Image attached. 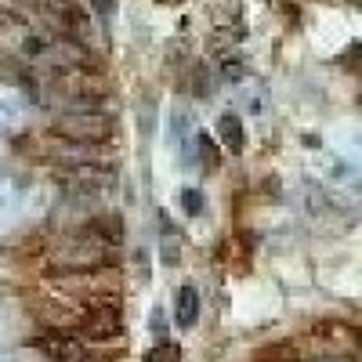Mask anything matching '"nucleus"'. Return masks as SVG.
<instances>
[{
    "label": "nucleus",
    "instance_id": "nucleus-1",
    "mask_svg": "<svg viewBox=\"0 0 362 362\" xmlns=\"http://www.w3.org/2000/svg\"><path fill=\"white\" fill-rule=\"evenodd\" d=\"M73 337L83 344H112L124 337V305H87L73 315Z\"/></svg>",
    "mask_w": 362,
    "mask_h": 362
},
{
    "label": "nucleus",
    "instance_id": "nucleus-2",
    "mask_svg": "<svg viewBox=\"0 0 362 362\" xmlns=\"http://www.w3.org/2000/svg\"><path fill=\"white\" fill-rule=\"evenodd\" d=\"M51 138L69 141V145H102L112 138V119L98 109H80V112H62L51 124Z\"/></svg>",
    "mask_w": 362,
    "mask_h": 362
},
{
    "label": "nucleus",
    "instance_id": "nucleus-3",
    "mask_svg": "<svg viewBox=\"0 0 362 362\" xmlns=\"http://www.w3.org/2000/svg\"><path fill=\"white\" fill-rule=\"evenodd\" d=\"M312 334H315L319 341H326V344H344V348L358 344V326H348V322H337V319H322V322H315V326H312Z\"/></svg>",
    "mask_w": 362,
    "mask_h": 362
},
{
    "label": "nucleus",
    "instance_id": "nucleus-4",
    "mask_svg": "<svg viewBox=\"0 0 362 362\" xmlns=\"http://www.w3.org/2000/svg\"><path fill=\"white\" fill-rule=\"evenodd\" d=\"M254 362H305V355H300V348L293 341H272V344L257 348Z\"/></svg>",
    "mask_w": 362,
    "mask_h": 362
},
{
    "label": "nucleus",
    "instance_id": "nucleus-5",
    "mask_svg": "<svg viewBox=\"0 0 362 362\" xmlns=\"http://www.w3.org/2000/svg\"><path fill=\"white\" fill-rule=\"evenodd\" d=\"M196 315H199V297H196V290H192V286H181V290H177V300H174V319H177V326H192Z\"/></svg>",
    "mask_w": 362,
    "mask_h": 362
},
{
    "label": "nucleus",
    "instance_id": "nucleus-6",
    "mask_svg": "<svg viewBox=\"0 0 362 362\" xmlns=\"http://www.w3.org/2000/svg\"><path fill=\"white\" fill-rule=\"evenodd\" d=\"M218 131H221V138L228 141L232 153H239V148H243V127H239V119H235V116H221Z\"/></svg>",
    "mask_w": 362,
    "mask_h": 362
},
{
    "label": "nucleus",
    "instance_id": "nucleus-7",
    "mask_svg": "<svg viewBox=\"0 0 362 362\" xmlns=\"http://www.w3.org/2000/svg\"><path fill=\"white\" fill-rule=\"evenodd\" d=\"M145 362H181V348L170 344V341H163V344L145 351Z\"/></svg>",
    "mask_w": 362,
    "mask_h": 362
},
{
    "label": "nucleus",
    "instance_id": "nucleus-8",
    "mask_svg": "<svg viewBox=\"0 0 362 362\" xmlns=\"http://www.w3.org/2000/svg\"><path fill=\"white\" fill-rule=\"evenodd\" d=\"M199 148H203V163H206V167H218V163H221V156H218V145L210 141L206 134L199 138Z\"/></svg>",
    "mask_w": 362,
    "mask_h": 362
},
{
    "label": "nucleus",
    "instance_id": "nucleus-9",
    "mask_svg": "<svg viewBox=\"0 0 362 362\" xmlns=\"http://www.w3.org/2000/svg\"><path fill=\"white\" fill-rule=\"evenodd\" d=\"M185 203H189V214H196V210H199V196L196 192H185Z\"/></svg>",
    "mask_w": 362,
    "mask_h": 362
},
{
    "label": "nucleus",
    "instance_id": "nucleus-10",
    "mask_svg": "<svg viewBox=\"0 0 362 362\" xmlns=\"http://www.w3.org/2000/svg\"><path fill=\"white\" fill-rule=\"evenodd\" d=\"M95 8H98L102 15H109V11H112V0H95Z\"/></svg>",
    "mask_w": 362,
    "mask_h": 362
},
{
    "label": "nucleus",
    "instance_id": "nucleus-11",
    "mask_svg": "<svg viewBox=\"0 0 362 362\" xmlns=\"http://www.w3.org/2000/svg\"><path fill=\"white\" fill-rule=\"evenodd\" d=\"M160 4H181V0H160Z\"/></svg>",
    "mask_w": 362,
    "mask_h": 362
}]
</instances>
